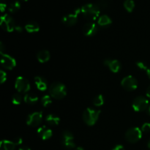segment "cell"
<instances>
[{
    "label": "cell",
    "instance_id": "obj_24",
    "mask_svg": "<svg viewBox=\"0 0 150 150\" xmlns=\"http://www.w3.org/2000/svg\"><path fill=\"white\" fill-rule=\"evenodd\" d=\"M124 7L127 12L131 13L135 7V2L133 0H125L124 2Z\"/></svg>",
    "mask_w": 150,
    "mask_h": 150
},
{
    "label": "cell",
    "instance_id": "obj_6",
    "mask_svg": "<svg viewBox=\"0 0 150 150\" xmlns=\"http://www.w3.org/2000/svg\"><path fill=\"white\" fill-rule=\"evenodd\" d=\"M132 107L135 111H144L149 108V100L144 96L136 97L133 100Z\"/></svg>",
    "mask_w": 150,
    "mask_h": 150
},
{
    "label": "cell",
    "instance_id": "obj_39",
    "mask_svg": "<svg viewBox=\"0 0 150 150\" xmlns=\"http://www.w3.org/2000/svg\"><path fill=\"white\" fill-rule=\"evenodd\" d=\"M146 73H147L148 77H149V79H150V67H148L147 70H146Z\"/></svg>",
    "mask_w": 150,
    "mask_h": 150
},
{
    "label": "cell",
    "instance_id": "obj_36",
    "mask_svg": "<svg viewBox=\"0 0 150 150\" xmlns=\"http://www.w3.org/2000/svg\"><path fill=\"white\" fill-rule=\"evenodd\" d=\"M4 49H5V48H4V45H3V42H0V51H1V54H4Z\"/></svg>",
    "mask_w": 150,
    "mask_h": 150
},
{
    "label": "cell",
    "instance_id": "obj_27",
    "mask_svg": "<svg viewBox=\"0 0 150 150\" xmlns=\"http://www.w3.org/2000/svg\"><path fill=\"white\" fill-rule=\"evenodd\" d=\"M104 103V98L102 95H99L93 100V104L95 106H101Z\"/></svg>",
    "mask_w": 150,
    "mask_h": 150
},
{
    "label": "cell",
    "instance_id": "obj_26",
    "mask_svg": "<svg viewBox=\"0 0 150 150\" xmlns=\"http://www.w3.org/2000/svg\"><path fill=\"white\" fill-rule=\"evenodd\" d=\"M41 103L42 104L44 107H48L51 103H52V100H51V98L49 95H44L42 98H41Z\"/></svg>",
    "mask_w": 150,
    "mask_h": 150
},
{
    "label": "cell",
    "instance_id": "obj_3",
    "mask_svg": "<svg viewBox=\"0 0 150 150\" xmlns=\"http://www.w3.org/2000/svg\"><path fill=\"white\" fill-rule=\"evenodd\" d=\"M100 114V111L99 110L88 108L83 111L82 117H83V120L85 124L89 126H92L97 122Z\"/></svg>",
    "mask_w": 150,
    "mask_h": 150
},
{
    "label": "cell",
    "instance_id": "obj_31",
    "mask_svg": "<svg viewBox=\"0 0 150 150\" xmlns=\"http://www.w3.org/2000/svg\"><path fill=\"white\" fill-rule=\"evenodd\" d=\"M136 64H137L138 67H139V69H141V70H146V71L147 70V66H146V64H145L144 62H138L136 63Z\"/></svg>",
    "mask_w": 150,
    "mask_h": 150
},
{
    "label": "cell",
    "instance_id": "obj_40",
    "mask_svg": "<svg viewBox=\"0 0 150 150\" xmlns=\"http://www.w3.org/2000/svg\"><path fill=\"white\" fill-rule=\"evenodd\" d=\"M76 150H84V149L83 147H81V146H78Z\"/></svg>",
    "mask_w": 150,
    "mask_h": 150
},
{
    "label": "cell",
    "instance_id": "obj_5",
    "mask_svg": "<svg viewBox=\"0 0 150 150\" xmlns=\"http://www.w3.org/2000/svg\"><path fill=\"white\" fill-rule=\"evenodd\" d=\"M16 23L15 21L13 20V18L8 14H4L1 17L0 20V26L1 29L7 32H11L15 30L16 28Z\"/></svg>",
    "mask_w": 150,
    "mask_h": 150
},
{
    "label": "cell",
    "instance_id": "obj_21",
    "mask_svg": "<svg viewBox=\"0 0 150 150\" xmlns=\"http://www.w3.org/2000/svg\"><path fill=\"white\" fill-rule=\"evenodd\" d=\"M16 144L13 142L8 140H2L0 143V149L1 150H15Z\"/></svg>",
    "mask_w": 150,
    "mask_h": 150
},
{
    "label": "cell",
    "instance_id": "obj_11",
    "mask_svg": "<svg viewBox=\"0 0 150 150\" xmlns=\"http://www.w3.org/2000/svg\"><path fill=\"white\" fill-rule=\"evenodd\" d=\"M42 120V112L37 111L29 114L26 120V124L31 127H37L41 123Z\"/></svg>",
    "mask_w": 150,
    "mask_h": 150
},
{
    "label": "cell",
    "instance_id": "obj_42",
    "mask_svg": "<svg viewBox=\"0 0 150 150\" xmlns=\"http://www.w3.org/2000/svg\"><path fill=\"white\" fill-rule=\"evenodd\" d=\"M148 113H149V114L150 115V105L149 106V108H148Z\"/></svg>",
    "mask_w": 150,
    "mask_h": 150
},
{
    "label": "cell",
    "instance_id": "obj_16",
    "mask_svg": "<svg viewBox=\"0 0 150 150\" xmlns=\"http://www.w3.org/2000/svg\"><path fill=\"white\" fill-rule=\"evenodd\" d=\"M35 83L40 91H45L48 87L47 81L42 76H36L35 78Z\"/></svg>",
    "mask_w": 150,
    "mask_h": 150
},
{
    "label": "cell",
    "instance_id": "obj_38",
    "mask_svg": "<svg viewBox=\"0 0 150 150\" xmlns=\"http://www.w3.org/2000/svg\"><path fill=\"white\" fill-rule=\"evenodd\" d=\"M146 96L149 98H150V86L147 88V89H146Z\"/></svg>",
    "mask_w": 150,
    "mask_h": 150
},
{
    "label": "cell",
    "instance_id": "obj_25",
    "mask_svg": "<svg viewBox=\"0 0 150 150\" xmlns=\"http://www.w3.org/2000/svg\"><path fill=\"white\" fill-rule=\"evenodd\" d=\"M23 100V98H22L21 95L19 93H16L13 95L12 97V103H13L14 105H20L22 103Z\"/></svg>",
    "mask_w": 150,
    "mask_h": 150
},
{
    "label": "cell",
    "instance_id": "obj_33",
    "mask_svg": "<svg viewBox=\"0 0 150 150\" xmlns=\"http://www.w3.org/2000/svg\"><path fill=\"white\" fill-rule=\"evenodd\" d=\"M6 7H7V4H6L5 1L4 0H1V2H0V8H1V11L4 12L5 10Z\"/></svg>",
    "mask_w": 150,
    "mask_h": 150
},
{
    "label": "cell",
    "instance_id": "obj_41",
    "mask_svg": "<svg viewBox=\"0 0 150 150\" xmlns=\"http://www.w3.org/2000/svg\"><path fill=\"white\" fill-rule=\"evenodd\" d=\"M148 147H149V149H150V139L149 142H148Z\"/></svg>",
    "mask_w": 150,
    "mask_h": 150
},
{
    "label": "cell",
    "instance_id": "obj_32",
    "mask_svg": "<svg viewBox=\"0 0 150 150\" xmlns=\"http://www.w3.org/2000/svg\"><path fill=\"white\" fill-rule=\"evenodd\" d=\"M13 142L15 144H16V146H17V145L21 144L22 142H23V140H22L21 138L16 137V138H15L14 139H13Z\"/></svg>",
    "mask_w": 150,
    "mask_h": 150
},
{
    "label": "cell",
    "instance_id": "obj_20",
    "mask_svg": "<svg viewBox=\"0 0 150 150\" xmlns=\"http://www.w3.org/2000/svg\"><path fill=\"white\" fill-rule=\"evenodd\" d=\"M98 23L101 27H105L112 23V20L107 15H103L98 19Z\"/></svg>",
    "mask_w": 150,
    "mask_h": 150
},
{
    "label": "cell",
    "instance_id": "obj_43",
    "mask_svg": "<svg viewBox=\"0 0 150 150\" xmlns=\"http://www.w3.org/2000/svg\"><path fill=\"white\" fill-rule=\"evenodd\" d=\"M23 1H28V0H23Z\"/></svg>",
    "mask_w": 150,
    "mask_h": 150
},
{
    "label": "cell",
    "instance_id": "obj_18",
    "mask_svg": "<svg viewBox=\"0 0 150 150\" xmlns=\"http://www.w3.org/2000/svg\"><path fill=\"white\" fill-rule=\"evenodd\" d=\"M45 121L49 125L51 126H57L59 124L60 119L59 117L55 114H50L46 116L45 117Z\"/></svg>",
    "mask_w": 150,
    "mask_h": 150
},
{
    "label": "cell",
    "instance_id": "obj_2",
    "mask_svg": "<svg viewBox=\"0 0 150 150\" xmlns=\"http://www.w3.org/2000/svg\"><path fill=\"white\" fill-rule=\"evenodd\" d=\"M49 93L51 98L56 100H61L67 95L65 85L61 82H54L49 87Z\"/></svg>",
    "mask_w": 150,
    "mask_h": 150
},
{
    "label": "cell",
    "instance_id": "obj_37",
    "mask_svg": "<svg viewBox=\"0 0 150 150\" xmlns=\"http://www.w3.org/2000/svg\"><path fill=\"white\" fill-rule=\"evenodd\" d=\"M18 150H31V149L27 146H21L19 147Z\"/></svg>",
    "mask_w": 150,
    "mask_h": 150
},
{
    "label": "cell",
    "instance_id": "obj_8",
    "mask_svg": "<svg viewBox=\"0 0 150 150\" xmlns=\"http://www.w3.org/2000/svg\"><path fill=\"white\" fill-rule=\"evenodd\" d=\"M121 86L125 90L131 92L134 91L138 87V81L136 78L132 76H127L125 77L121 81Z\"/></svg>",
    "mask_w": 150,
    "mask_h": 150
},
{
    "label": "cell",
    "instance_id": "obj_7",
    "mask_svg": "<svg viewBox=\"0 0 150 150\" xmlns=\"http://www.w3.org/2000/svg\"><path fill=\"white\" fill-rule=\"evenodd\" d=\"M15 88L20 93H26L30 90V83L26 79L18 76L15 81Z\"/></svg>",
    "mask_w": 150,
    "mask_h": 150
},
{
    "label": "cell",
    "instance_id": "obj_17",
    "mask_svg": "<svg viewBox=\"0 0 150 150\" xmlns=\"http://www.w3.org/2000/svg\"><path fill=\"white\" fill-rule=\"evenodd\" d=\"M50 57H51V55H50L49 51L47 50H42V51H39L37 55L38 60L40 63H45L48 62L50 59Z\"/></svg>",
    "mask_w": 150,
    "mask_h": 150
},
{
    "label": "cell",
    "instance_id": "obj_12",
    "mask_svg": "<svg viewBox=\"0 0 150 150\" xmlns=\"http://www.w3.org/2000/svg\"><path fill=\"white\" fill-rule=\"evenodd\" d=\"M81 13V9H77L75 10L73 13H70V14L67 15V16H64L62 19V22L63 24L67 26H72L73 25L76 24L77 23L78 17H79V14Z\"/></svg>",
    "mask_w": 150,
    "mask_h": 150
},
{
    "label": "cell",
    "instance_id": "obj_14",
    "mask_svg": "<svg viewBox=\"0 0 150 150\" xmlns=\"http://www.w3.org/2000/svg\"><path fill=\"white\" fill-rule=\"evenodd\" d=\"M104 65L107 66L109 68V70L111 72L114 73H117L120 71L121 70V63L116 59H107L104 60L103 62Z\"/></svg>",
    "mask_w": 150,
    "mask_h": 150
},
{
    "label": "cell",
    "instance_id": "obj_19",
    "mask_svg": "<svg viewBox=\"0 0 150 150\" xmlns=\"http://www.w3.org/2000/svg\"><path fill=\"white\" fill-rule=\"evenodd\" d=\"M23 100H24L25 103L29 105H35L38 101V97L35 94L29 92V93H26L25 95Z\"/></svg>",
    "mask_w": 150,
    "mask_h": 150
},
{
    "label": "cell",
    "instance_id": "obj_9",
    "mask_svg": "<svg viewBox=\"0 0 150 150\" xmlns=\"http://www.w3.org/2000/svg\"><path fill=\"white\" fill-rule=\"evenodd\" d=\"M62 144L64 147L67 149H73L76 147V144L74 142V136L71 132L65 130L62 135Z\"/></svg>",
    "mask_w": 150,
    "mask_h": 150
},
{
    "label": "cell",
    "instance_id": "obj_4",
    "mask_svg": "<svg viewBox=\"0 0 150 150\" xmlns=\"http://www.w3.org/2000/svg\"><path fill=\"white\" fill-rule=\"evenodd\" d=\"M125 139L127 142L131 144L136 143L139 142L142 137V131L139 127H131L127 130L125 135Z\"/></svg>",
    "mask_w": 150,
    "mask_h": 150
},
{
    "label": "cell",
    "instance_id": "obj_34",
    "mask_svg": "<svg viewBox=\"0 0 150 150\" xmlns=\"http://www.w3.org/2000/svg\"><path fill=\"white\" fill-rule=\"evenodd\" d=\"M111 150H125V147L121 144H118L117 146H114Z\"/></svg>",
    "mask_w": 150,
    "mask_h": 150
},
{
    "label": "cell",
    "instance_id": "obj_23",
    "mask_svg": "<svg viewBox=\"0 0 150 150\" xmlns=\"http://www.w3.org/2000/svg\"><path fill=\"white\" fill-rule=\"evenodd\" d=\"M21 8V4L19 1H15L13 2L10 3V5L8 7V10L10 11V13H15L16 12L18 11Z\"/></svg>",
    "mask_w": 150,
    "mask_h": 150
},
{
    "label": "cell",
    "instance_id": "obj_30",
    "mask_svg": "<svg viewBox=\"0 0 150 150\" xmlns=\"http://www.w3.org/2000/svg\"><path fill=\"white\" fill-rule=\"evenodd\" d=\"M0 80H1V83H4L7 80V73L2 70H1V71H0Z\"/></svg>",
    "mask_w": 150,
    "mask_h": 150
},
{
    "label": "cell",
    "instance_id": "obj_35",
    "mask_svg": "<svg viewBox=\"0 0 150 150\" xmlns=\"http://www.w3.org/2000/svg\"><path fill=\"white\" fill-rule=\"evenodd\" d=\"M15 31H16V32H21L22 31H23V28L21 26H19V25H18V26L16 25V28H15Z\"/></svg>",
    "mask_w": 150,
    "mask_h": 150
},
{
    "label": "cell",
    "instance_id": "obj_22",
    "mask_svg": "<svg viewBox=\"0 0 150 150\" xmlns=\"http://www.w3.org/2000/svg\"><path fill=\"white\" fill-rule=\"evenodd\" d=\"M25 29L29 33H34V32H37L40 30V26L37 22L30 21L27 24H26Z\"/></svg>",
    "mask_w": 150,
    "mask_h": 150
},
{
    "label": "cell",
    "instance_id": "obj_13",
    "mask_svg": "<svg viewBox=\"0 0 150 150\" xmlns=\"http://www.w3.org/2000/svg\"><path fill=\"white\" fill-rule=\"evenodd\" d=\"M98 29V27L96 23H93V22H89V23H86V24H84L82 31H83V33L85 36L92 37L97 33Z\"/></svg>",
    "mask_w": 150,
    "mask_h": 150
},
{
    "label": "cell",
    "instance_id": "obj_1",
    "mask_svg": "<svg viewBox=\"0 0 150 150\" xmlns=\"http://www.w3.org/2000/svg\"><path fill=\"white\" fill-rule=\"evenodd\" d=\"M99 7L97 4H86L81 8V13L86 19L89 21H95L98 18L100 15Z\"/></svg>",
    "mask_w": 150,
    "mask_h": 150
},
{
    "label": "cell",
    "instance_id": "obj_29",
    "mask_svg": "<svg viewBox=\"0 0 150 150\" xmlns=\"http://www.w3.org/2000/svg\"><path fill=\"white\" fill-rule=\"evenodd\" d=\"M142 131L144 132V133H148L150 131V123L146 122L142 125Z\"/></svg>",
    "mask_w": 150,
    "mask_h": 150
},
{
    "label": "cell",
    "instance_id": "obj_28",
    "mask_svg": "<svg viewBox=\"0 0 150 150\" xmlns=\"http://www.w3.org/2000/svg\"><path fill=\"white\" fill-rule=\"evenodd\" d=\"M96 4L99 7L100 10V9L106 8L107 6H108V3H107V1L105 0H100V1H98V3Z\"/></svg>",
    "mask_w": 150,
    "mask_h": 150
},
{
    "label": "cell",
    "instance_id": "obj_10",
    "mask_svg": "<svg viewBox=\"0 0 150 150\" xmlns=\"http://www.w3.org/2000/svg\"><path fill=\"white\" fill-rule=\"evenodd\" d=\"M1 64L6 70H11L16 67V61L13 57L6 54H1Z\"/></svg>",
    "mask_w": 150,
    "mask_h": 150
},
{
    "label": "cell",
    "instance_id": "obj_15",
    "mask_svg": "<svg viewBox=\"0 0 150 150\" xmlns=\"http://www.w3.org/2000/svg\"><path fill=\"white\" fill-rule=\"evenodd\" d=\"M38 134L42 140H48L52 136V130L46 126H42L38 129Z\"/></svg>",
    "mask_w": 150,
    "mask_h": 150
}]
</instances>
